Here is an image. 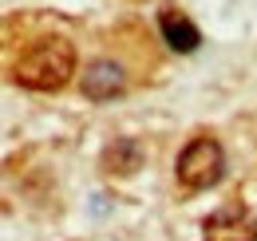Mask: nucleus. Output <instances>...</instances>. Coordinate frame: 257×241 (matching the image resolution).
Returning a JSON list of instances; mask_svg holds the SVG:
<instances>
[{
  "mask_svg": "<svg viewBox=\"0 0 257 241\" xmlns=\"http://www.w3.org/2000/svg\"><path fill=\"white\" fill-rule=\"evenodd\" d=\"M75 71V48L60 36H44L28 44L16 63H12V79L28 91H60Z\"/></svg>",
  "mask_w": 257,
  "mask_h": 241,
  "instance_id": "obj_1",
  "label": "nucleus"
},
{
  "mask_svg": "<svg viewBox=\"0 0 257 241\" xmlns=\"http://www.w3.org/2000/svg\"><path fill=\"white\" fill-rule=\"evenodd\" d=\"M222 174H225V151L210 135L190 139L186 151L178 154V182L186 190H210V186L222 182Z\"/></svg>",
  "mask_w": 257,
  "mask_h": 241,
  "instance_id": "obj_2",
  "label": "nucleus"
},
{
  "mask_svg": "<svg viewBox=\"0 0 257 241\" xmlns=\"http://www.w3.org/2000/svg\"><path fill=\"white\" fill-rule=\"evenodd\" d=\"M202 241H257V217L249 210H218L202 221Z\"/></svg>",
  "mask_w": 257,
  "mask_h": 241,
  "instance_id": "obj_3",
  "label": "nucleus"
},
{
  "mask_svg": "<svg viewBox=\"0 0 257 241\" xmlns=\"http://www.w3.org/2000/svg\"><path fill=\"white\" fill-rule=\"evenodd\" d=\"M159 28H162V40L174 48V52H198V44H202V32L194 28V20L186 12H178V8H162L159 16Z\"/></svg>",
  "mask_w": 257,
  "mask_h": 241,
  "instance_id": "obj_4",
  "label": "nucleus"
},
{
  "mask_svg": "<svg viewBox=\"0 0 257 241\" xmlns=\"http://www.w3.org/2000/svg\"><path fill=\"white\" fill-rule=\"evenodd\" d=\"M123 91V67L111 60H95L87 71H83V95L87 99H115Z\"/></svg>",
  "mask_w": 257,
  "mask_h": 241,
  "instance_id": "obj_5",
  "label": "nucleus"
},
{
  "mask_svg": "<svg viewBox=\"0 0 257 241\" xmlns=\"http://www.w3.org/2000/svg\"><path fill=\"white\" fill-rule=\"evenodd\" d=\"M139 162H143V151H139L135 139H119L111 151L103 154V166L111 174H131V170H139Z\"/></svg>",
  "mask_w": 257,
  "mask_h": 241,
  "instance_id": "obj_6",
  "label": "nucleus"
}]
</instances>
